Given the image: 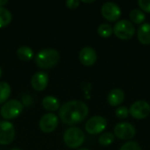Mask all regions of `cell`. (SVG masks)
<instances>
[{
    "label": "cell",
    "mask_w": 150,
    "mask_h": 150,
    "mask_svg": "<svg viewBox=\"0 0 150 150\" xmlns=\"http://www.w3.org/2000/svg\"><path fill=\"white\" fill-rule=\"evenodd\" d=\"M15 138V128L12 123L0 121V145H9Z\"/></svg>",
    "instance_id": "obj_8"
},
{
    "label": "cell",
    "mask_w": 150,
    "mask_h": 150,
    "mask_svg": "<svg viewBox=\"0 0 150 150\" xmlns=\"http://www.w3.org/2000/svg\"><path fill=\"white\" fill-rule=\"evenodd\" d=\"M80 1L78 0H68L66 1V5L69 9H76L79 6Z\"/></svg>",
    "instance_id": "obj_27"
},
{
    "label": "cell",
    "mask_w": 150,
    "mask_h": 150,
    "mask_svg": "<svg viewBox=\"0 0 150 150\" xmlns=\"http://www.w3.org/2000/svg\"><path fill=\"white\" fill-rule=\"evenodd\" d=\"M114 138H115V136H114L113 134H112V133H110V132L104 133V134H102L99 136V138H98V142H99V144L102 145V146H109V145H111V144L113 142Z\"/></svg>",
    "instance_id": "obj_22"
},
{
    "label": "cell",
    "mask_w": 150,
    "mask_h": 150,
    "mask_svg": "<svg viewBox=\"0 0 150 150\" xmlns=\"http://www.w3.org/2000/svg\"><path fill=\"white\" fill-rule=\"evenodd\" d=\"M114 136L120 140L128 141L135 136L136 129L135 127L127 122H120L117 124L114 127Z\"/></svg>",
    "instance_id": "obj_7"
},
{
    "label": "cell",
    "mask_w": 150,
    "mask_h": 150,
    "mask_svg": "<svg viewBox=\"0 0 150 150\" xmlns=\"http://www.w3.org/2000/svg\"><path fill=\"white\" fill-rule=\"evenodd\" d=\"M78 150H90V149H85V148H83V149H78Z\"/></svg>",
    "instance_id": "obj_30"
},
{
    "label": "cell",
    "mask_w": 150,
    "mask_h": 150,
    "mask_svg": "<svg viewBox=\"0 0 150 150\" xmlns=\"http://www.w3.org/2000/svg\"><path fill=\"white\" fill-rule=\"evenodd\" d=\"M112 33H113V28L109 24H106V23L101 24L98 27V33L99 36L103 38H109L112 34Z\"/></svg>",
    "instance_id": "obj_21"
},
{
    "label": "cell",
    "mask_w": 150,
    "mask_h": 150,
    "mask_svg": "<svg viewBox=\"0 0 150 150\" xmlns=\"http://www.w3.org/2000/svg\"><path fill=\"white\" fill-rule=\"evenodd\" d=\"M11 95V87L6 82H0V104L7 102Z\"/></svg>",
    "instance_id": "obj_19"
},
{
    "label": "cell",
    "mask_w": 150,
    "mask_h": 150,
    "mask_svg": "<svg viewBox=\"0 0 150 150\" xmlns=\"http://www.w3.org/2000/svg\"><path fill=\"white\" fill-rule=\"evenodd\" d=\"M125 99L124 91L121 89H113L110 91L107 97V101L111 106H118L123 103Z\"/></svg>",
    "instance_id": "obj_14"
},
{
    "label": "cell",
    "mask_w": 150,
    "mask_h": 150,
    "mask_svg": "<svg viewBox=\"0 0 150 150\" xmlns=\"http://www.w3.org/2000/svg\"><path fill=\"white\" fill-rule=\"evenodd\" d=\"M138 4L142 8V10L150 13V0H139Z\"/></svg>",
    "instance_id": "obj_26"
},
{
    "label": "cell",
    "mask_w": 150,
    "mask_h": 150,
    "mask_svg": "<svg viewBox=\"0 0 150 150\" xmlns=\"http://www.w3.org/2000/svg\"><path fill=\"white\" fill-rule=\"evenodd\" d=\"M12 19V15L9 10L0 6V28L9 25Z\"/></svg>",
    "instance_id": "obj_18"
},
{
    "label": "cell",
    "mask_w": 150,
    "mask_h": 150,
    "mask_svg": "<svg viewBox=\"0 0 150 150\" xmlns=\"http://www.w3.org/2000/svg\"><path fill=\"white\" fill-rule=\"evenodd\" d=\"M1 75H2V69H1V68H0V77H1Z\"/></svg>",
    "instance_id": "obj_32"
},
{
    "label": "cell",
    "mask_w": 150,
    "mask_h": 150,
    "mask_svg": "<svg viewBox=\"0 0 150 150\" xmlns=\"http://www.w3.org/2000/svg\"><path fill=\"white\" fill-rule=\"evenodd\" d=\"M89 114V108L85 103L72 100L65 103L59 109V118L62 123L73 126L83 121Z\"/></svg>",
    "instance_id": "obj_1"
},
{
    "label": "cell",
    "mask_w": 150,
    "mask_h": 150,
    "mask_svg": "<svg viewBox=\"0 0 150 150\" xmlns=\"http://www.w3.org/2000/svg\"><path fill=\"white\" fill-rule=\"evenodd\" d=\"M60 101L54 96H47L42 99V106L48 112H55L60 108Z\"/></svg>",
    "instance_id": "obj_16"
},
{
    "label": "cell",
    "mask_w": 150,
    "mask_h": 150,
    "mask_svg": "<svg viewBox=\"0 0 150 150\" xmlns=\"http://www.w3.org/2000/svg\"><path fill=\"white\" fill-rule=\"evenodd\" d=\"M60 60V54L54 48H45L40 50L35 56L36 65L42 69H47L55 66Z\"/></svg>",
    "instance_id": "obj_2"
},
{
    "label": "cell",
    "mask_w": 150,
    "mask_h": 150,
    "mask_svg": "<svg viewBox=\"0 0 150 150\" xmlns=\"http://www.w3.org/2000/svg\"><path fill=\"white\" fill-rule=\"evenodd\" d=\"M11 150H22V149H11Z\"/></svg>",
    "instance_id": "obj_31"
},
{
    "label": "cell",
    "mask_w": 150,
    "mask_h": 150,
    "mask_svg": "<svg viewBox=\"0 0 150 150\" xmlns=\"http://www.w3.org/2000/svg\"><path fill=\"white\" fill-rule=\"evenodd\" d=\"M21 104L23 105V106H25V107L31 106L33 104V98L28 94L23 95L22 98H21Z\"/></svg>",
    "instance_id": "obj_25"
},
{
    "label": "cell",
    "mask_w": 150,
    "mask_h": 150,
    "mask_svg": "<svg viewBox=\"0 0 150 150\" xmlns=\"http://www.w3.org/2000/svg\"><path fill=\"white\" fill-rule=\"evenodd\" d=\"M23 108L24 106L20 101L17 99H11L2 105L0 109V114L3 119L6 120V121L14 120L22 112Z\"/></svg>",
    "instance_id": "obj_4"
},
{
    "label": "cell",
    "mask_w": 150,
    "mask_h": 150,
    "mask_svg": "<svg viewBox=\"0 0 150 150\" xmlns=\"http://www.w3.org/2000/svg\"><path fill=\"white\" fill-rule=\"evenodd\" d=\"M58 117L53 112H48L41 117L39 123V127L43 133L49 134L55 130L58 126Z\"/></svg>",
    "instance_id": "obj_11"
},
{
    "label": "cell",
    "mask_w": 150,
    "mask_h": 150,
    "mask_svg": "<svg viewBox=\"0 0 150 150\" xmlns=\"http://www.w3.org/2000/svg\"><path fill=\"white\" fill-rule=\"evenodd\" d=\"M107 126V120L101 116H94L89 119L85 124V130L90 134H101Z\"/></svg>",
    "instance_id": "obj_6"
},
{
    "label": "cell",
    "mask_w": 150,
    "mask_h": 150,
    "mask_svg": "<svg viewBox=\"0 0 150 150\" xmlns=\"http://www.w3.org/2000/svg\"><path fill=\"white\" fill-rule=\"evenodd\" d=\"M97 53L94 48L91 47H85L81 49L79 53V60L84 66H92L97 62Z\"/></svg>",
    "instance_id": "obj_12"
},
{
    "label": "cell",
    "mask_w": 150,
    "mask_h": 150,
    "mask_svg": "<svg viewBox=\"0 0 150 150\" xmlns=\"http://www.w3.org/2000/svg\"><path fill=\"white\" fill-rule=\"evenodd\" d=\"M129 113L136 120H143L150 114V105L144 100L136 101L131 105Z\"/></svg>",
    "instance_id": "obj_9"
},
{
    "label": "cell",
    "mask_w": 150,
    "mask_h": 150,
    "mask_svg": "<svg viewBox=\"0 0 150 150\" xmlns=\"http://www.w3.org/2000/svg\"><path fill=\"white\" fill-rule=\"evenodd\" d=\"M113 33L119 39L127 40L134 37L135 33V27L131 21L122 19L115 24L113 26Z\"/></svg>",
    "instance_id": "obj_5"
},
{
    "label": "cell",
    "mask_w": 150,
    "mask_h": 150,
    "mask_svg": "<svg viewBox=\"0 0 150 150\" xmlns=\"http://www.w3.org/2000/svg\"><path fill=\"white\" fill-rule=\"evenodd\" d=\"M120 150H142V148L136 142L130 141L123 144Z\"/></svg>",
    "instance_id": "obj_23"
},
{
    "label": "cell",
    "mask_w": 150,
    "mask_h": 150,
    "mask_svg": "<svg viewBox=\"0 0 150 150\" xmlns=\"http://www.w3.org/2000/svg\"><path fill=\"white\" fill-rule=\"evenodd\" d=\"M129 18L130 20L135 24H142L144 22L146 16L143 11H142L139 9H134L130 11L129 13Z\"/></svg>",
    "instance_id": "obj_20"
},
{
    "label": "cell",
    "mask_w": 150,
    "mask_h": 150,
    "mask_svg": "<svg viewBox=\"0 0 150 150\" xmlns=\"http://www.w3.org/2000/svg\"><path fill=\"white\" fill-rule=\"evenodd\" d=\"M17 55L18 57L23 61V62H28L30 60H32L34 56V53L33 51V49L29 47H18V49L17 50Z\"/></svg>",
    "instance_id": "obj_17"
},
{
    "label": "cell",
    "mask_w": 150,
    "mask_h": 150,
    "mask_svg": "<svg viewBox=\"0 0 150 150\" xmlns=\"http://www.w3.org/2000/svg\"><path fill=\"white\" fill-rule=\"evenodd\" d=\"M137 38L143 45H150V24H142L137 31Z\"/></svg>",
    "instance_id": "obj_15"
},
{
    "label": "cell",
    "mask_w": 150,
    "mask_h": 150,
    "mask_svg": "<svg viewBox=\"0 0 150 150\" xmlns=\"http://www.w3.org/2000/svg\"><path fill=\"white\" fill-rule=\"evenodd\" d=\"M83 3H86V4H90V3H93V2H95L94 0H91V1H85V0H83L82 1Z\"/></svg>",
    "instance_id": "obj_29"
},
{
    "label": "cell",
    "mask_w": 150,
    "mask_h": 150,
    "mask_svg": "<svg viewBox=\"0 0 150 150\" xmlns=\"http://www.w3.org/2000/svg\"><path fill=\"white\" fill-rule=\"evenodd\" d=\"M115 114L119 119H126L129 115V110L126 106H119L115 111Z\"/></svg>",
    "instance_id": "obj_24"
},
{
    "label": "cell",
    "mask_w": 150,
    "mask_h": 150,
    "mask_svg": "<svg viewBox=\"0 0 150 150\" xmlns=\"http://www.w3.org/2000/svg\"><path fill=\"white\" fill-rule=\"evenodd\" d=\"M85 136L83 132L76 127L68 128L63 134V142L65 145L69 149H77L84 142Z\"/></svg>",
    "instance_id": "obj_3"
},
{
    "label": "cell",
    "mask_w": 150,
    "mask_h": 150,
    "mask_svg": "<svg viewBox=\"0 0 150 150\" xmlns=\"http://www.w3.org/2000/svg\"><path fill=\"white\" fill-rule=\"evenodd\" d=\"M32 87L36 91H42L48 84V76L44 71L36 72L32 77Z\"/></svg>",
    "instance_id": "obj_13"
},
{
    "label": "cell",
    "mask_w": 150,
    "mask_h": 150,
    "mask_svg": "<svg viewBox=\"0 0 150 150\" xmlns=\"http://www.w3.org/2000/svg\"><path fill=\"white\" fill-rule=\"evenodd\" d=\"M102 16L108 21H117L121 16V10L120 6L113 2H106L101 8Z\"/></svg>",
    "instance_id": "obj_10"
},
{
    "label": "cell",
    "mask_w": 150,
    "mask_h": 150,
    "mask_svg": "<svg viewBox=\"0 0 150 150\" xmlns=\"http://www.w3.org/2000/svg\"><path fill=\"white\" fill-rule=\"evenodd\" d=\"M7 3H8V1H7V0H4V1L0 0V6H1V7H4V4H6Z\"/></svg>",
    "instance_id": "obj_28"
}]
</instances>
